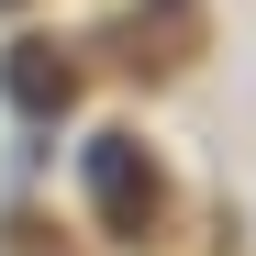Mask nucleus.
I'll return each instance as SVG.
<instances>
[{"label": "nucleus", "mask_w": 256, "mask_h": 256, "mask_svg": "<svg viewBox=\"0 0 256 256\" xmlns=\"http://www.w3.org/2000/svg\"><path fill=\"white\" fill-rule=\"evenodd\" d=\"M0 100H12L22 122H56V112L78 100V56H67V45H34V34H22V45L0 56Z\"/></svg>", "instance_id": "obj_2"}, {"label": "nucleus", "mask_w": 256, "mask_h": 256, "mask_svg": "<svg viewBox=\"0 0 256 256\" xmlns=\"http://www.w3.org/2000/svg\"><path fill=\"white\" fill-rule=\"evenodd\" d=\"M78 190H90V212H100V234H112V245H145V234H156V212H167L156 156H145L134 134H90V145H78Z\"/></svg>", "instance_id": "obj_1"}]
</instances>
